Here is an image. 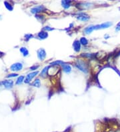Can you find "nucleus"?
<instances>
[{"instance_id":"1","label":"nucleus","mask_w":120,"mask_h":132,"mask_svg":"<svg viewBox=\"0 0 120 132\" xmlns=\"http://www.w3.org/2000/svg\"><path fill=\"white\" fill-rule=\"evenodd\" d=\"M75 66L81 72L87 73L88 72V68L85 61L82 60H77L75 63Z\"/></svg>"},{"instance_id":"2","label":"nucleus","mask_w":120,"mask_h":132,"mask_svg":"<svg viewBox=\"0 0 120 132\" xmlns=\"http://www.w3.org/2000/svg\"><path fill=\"white\" fill-rule=\"evenodd\" d=\"M38 73H39V72H31V73H29L27 76H26V79H25V80H24V82L26 83H29L32 80V79L34 78V77H35V76H37L38 74Z\"/></svg>"},{"instance_id":"3","label":"nucleus","mask_w":120,"mask_h":132,"mask_svg":"<svg viewBox=\"0 0 120 132\" xmlns=\"http://www.w3.org/2000/svg\"><path fill=\"white\" fill-rule=\"evenodd\" d=\"M11 70L13 72H18L21 70L23 68V65L21 63H15L11 66Z\"/></svg>"},{"instance_id":"4","label":"nucleus","mask_w":120,"mask_h":132,"mask_svg":"<svg viewBox=\"0 0 120 132\" xmlns=\"http://www.w3.org/2000/svg\"><path fill=\"white\" fill-rule=\"evenodd\" d=\"M113 25L112 23L111 22H105L102 23L101 25H97L95 26V30H100V29H105V28H108L110 26H111Z\"/></svg>"},{"instance_id":"5","label":"nucleus","mask_w":120,"mask_h":132,"mask_svg":"<svg viewBox=\"0 0 120 132\" xmlns=\"http://www.w3.org/2000/svg\"><path fill=\"white\" fill-rule=\"evenodd\" d=\"M90 16L86 14V13H79L78 15L77 16V19H79V21H88L90 19Z\"/></svg>"},{"instance_id":"6","label":"nucleus","mask_w":120,"mask_h":132,"mask_svg":"<svg viewBox=\"0 0 120 132\" xmlns=\"http://www.w3.org/2000/svg\"><path fill=\"white\" fill-rule=\"evenodd\" d=\"M45 9V8L44 6H43V5H39V6H37V7L32 8L31 9V12L32 13H39V12H41V11H43Z\"/></svg>"},{"instance_id":"7","label":"nucleus","mask_w":120,"mask_h":132,"mask_svg":"<svg viewBox=\"0 0 120 132\" xmlns=\"http://www.w3.org/2000/svg\"><path fill=\"white\" fill-rule=\"evenodd\" d=\"M38 57L40 60H43L46 57V52L43 49H39L38 51Z\"/></svg>"},{"instance_id":"8","label":"nucleus","mask_w":120,"mask_h":132,"mask_svg":"<svg viewBox=\"0 0 120 132\" xmlns=\"http://www.w3.org/2000/svg\"><path fill=\"white\" fill-rule=\"evenodd\" d=\"M73 49L75 50L76 52H79L81 49V43L80 42H79L78 40H75V42H73Z\"/></svg>"},{"instance_id":"9","label":"nucleus","mask_w":120,"mask_h":132,"mask_svg":"<svg viewBox=\"0 0 120 132\" xmlns=\"http://www.w3.org/2000/svg\"><path fill=\"white\" fill-rule=\"evenodd\" d=\"M2 83L6 88H11L13 85V80H5Z\"/></svg>"},{"instance_id":"10","label":"nucleus","mask_w":120,"mask_h":132,"mask_svg":"<svg viewBox=\"0 0 120 132\" xmlns=\"http://www.w3.org/2000/svg\"><path fill=\"white\" fill-rule=\"evenodd\" d=\"M62 66V68H63V70H64V72L67 73H70L71 71V67L68 64H63L61 65Z\"/></svg>"},{"instance_id":"11","label":"nucleus","mask_w":120,"mask_h":132,"mask_svg":"<svg viewBox=\"0 0 120 132\" xmlns=\"http://www.w3.org/2000/svg\"><path fill=\"white\" fill-rule=\"evenodd\" d=\"M38 37L41 39H45L48 37V33L46 31H40L38 34Z\"/></svg>"},{"instance_id":"12","label":"nucleus","mask_w":120,"mask_h":132,"mask_svg":"<svg viewBox=\"0 0 120 132\" xmlns=\"http://www.w3.org/2000/svg\"><path fill=\"white\" fill-rule=\"evenodd\" d=\"M71 1H67V0H65V1H62L61 4H62L63 7H64L65 9H68V8L71 6Z\"/></svg>"},{"instance_id":"13","label":"nucleus","mask_w":120,"mask_h":132,"mask_svg":"<svg viewBox=\"0 0 120 132\" xmlns=\"http://www.w3.org/2000/svg\"><path fill=\"white\" fill-rule=\"evenodd\" d=\"M94 30H95V26H88L84 30V32L86 34H91Z\"/></svg>"},{"instance_id":"14","label":"nucleus","mask_w":120,"mask_h":132,"mask_svg":"<svg viewBox=\"0 0 120 132\" xmlns=\"http://www.w3.org/2000/svg\"><path fill=\"white\" fill-rule=\"evenodd\" d=\"M20 51L23 53V56H27L28 55V54H29V51H28V50L27 49L26 47H21L20 48Z\"/></svg>"},{"instance_id":"15","label":"nucleus","mask_w":120,"mask_h":132,"mask_svg":"<svg viewBox=\"0 0 120 132\" xmlns=\"http://www.w3.org/2000/svg\"><path fill=\"white\" fill-rule=\"evenodd\" d=\"M31 85H33L34 87H39L41 86V82H40V80L39 79H36L34 81V83L31 84Z\"/></svg>"},{"instance_id":"16","label":"nucleus","mask_w":120,"mask_h":132,"mask_svg":"<svg viewBox=\"0 0 120 132\" xmlns=\"http://www.w3.org/2000/svg\"><path fill=\"white\" fill-rule=\"evenodd\" d=\"M80 43L81 44H82V45H87V44H88V40L86 38H81V39H80Z\"/></svg>"},{"instance_id":"17","label":"nucleus","mask_w":120,"mask_h":132,"mask_svg":"<svg viewBox=\"0 0 120 132\" xmlns=\"http://www.w3.org/2000/svg\"><path fill=\"white\" fill-rule=\"evenodd\" d=\"M49 68L48 67H45L41 72V76H42L43 77H45V76L47 75V70H48Z\"/></svg>"},{"instance_id":"18","label":"nucleus","mask_w":120,"mask_h":132,"mask_svg":"<svg viewBox=\"0 0 120 132\" xmlns=\"http://www.w3.org/2000/svg\"><path fill=\"white\" fill-rule=\"evenodd\" d=\"M4 4H5V7H6V8L8 9V10H9V11H12V10H13V6L11 5V4H9L8 2H7V1H5Z\"/></svg>"},{"instance_id":"19","label":"nucleus","mask_w":120,"mask_h":132,"mask_svg":"<svg viewBox=\"0 0 120 132\" xmlns=\"http://www.w3.org/2000/svg\"><path fill=\"white\" fill-rule=\"evenodd\" d=\"M24 79H25L24 76H20V77H19L17 80V81H16V84H21L25 80Z\"/></svg>"},{"instance_id":"20","label":"nucleus","mask_w":120,"mask_h":132,"mask_svg":"<svg viewBox=\"0 0 120 132\" xmlns=\"http://www.w3.org/2000/svg\"><path fill=\"white\" fill-rule=\"evenodd\" d=\"M63 64H64V63L61 61H56L54 62L51 63V65H62Z\"/></svg>"},{"instance_id":"21","label":"nucleus","mask_w":120,"mask_h":132,"mask_svg":"<svg viewBox=\"0 0 120 132\" xmlns=\"http://www.w3.org/2000/svg\"><path fill=\"white\" fill-rule=\"evenodd\" d=\"M25 38L27 40H28V39H30L31 38H34V36H33V35H31V34H26V35H25Z\"/></svg>"},{"instance_id":"22","label":"nucleus","mask_w":120,"mask_h":132,"mask_svg":"<svg viewBox=\"0 0 120 132\" xmlns=\"http://www.w3.org/2000/svg\"><path fill=\"white\" fill-rule=\"evenodd\" d=\"M43 30H46V31H52V30H53L54 29L52 28V27H49V26H45L43 27Z\"/></svg>"},{"instance_id":"23","label":"nucleus","mask_w":120,"mask_h":132,"mask_svg":"<svg viewBox=\"0 0 120 132\" xmlns=\"http://www.w3.org/2000/svg\"><path fill=\"white\" fill-rule=\"evenodd\" d=\"M18 75L17 74V73H11V74H9L8 76H7V77H16V76H17Z\"/></svg>"},{"instance_id":"24","label":"nucleus","mask_w":120,"mask_h":132,"mask_svg":"<svg viewBox=\"0 0 120 132\" xmlns=\"http://www.w3.org/2000/svg\"><path fill=\"white\" fill-rule=\"evenodd\" d=\"M39 68V65H38V66H36V65H34V66H33V67H31V68H30L31 70H36L38 68Z\"/></svg>"},{"instance_id":"25","label":"nucleus","mask_w":120,"mask_h":132,"mask_svg":"<svg viewBox=\"0 0 120 132\" xmlns=\"http://www.w3.org/2000/svg\"><path fill=\"white\" fill-rule=\"evenodd\" d=\"M117 27H120V22L118 23V24H117Z\"/></svg>"},{"instance_id":"26","label":"nucleus","mask_w":120,"mask_h":132,"mask_svg":"<svg viewBox=\"0 0 120 132\" xmlns=\"http://www.w3.org/2000/svg\"><path fill=\"white\" fill-rule=\"evenodd\" d=\"M119 55H120V53H119Z\"/></svg>"}]
</instances>
